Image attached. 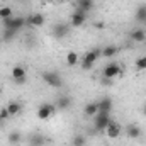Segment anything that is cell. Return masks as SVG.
Wrapping results in <instances>:
<instances>
[{
	"instance_id": "obj_1",
	"label": "cell",
	"mask_w": 146,
	"mask_h": 146,
	"mask_svg": "<svg viewBox=\"0 0 146 146\" xmlns=\"http://www.w3.org/2000/svg\"><path fill=\"white\" fill-rule=\"evenodd\" d=\"M100 56H102V53H100V48H95V49H90V51H87L85 53V56L80 60V63H82V68L83 70H90L95 63H97V60H100Z\"/></svg>"
},
{
	"instance_id": "obj_2",
	"label": "cell",
	"mask_w": 146,
	"mask_h": 146,
	"mask_svg": "<svg viewBox=\"0 0 146 146\" xmlns=\"http://www.w3.org/2000/svg\"><path fill=\"white\" fill-rule=\"evenodd\" d=\"M2 24H3V29L19 31V29H22L27 22H26V17H9V19H2Z\"/></svg>"
},
{
	"instance_id": "obj_3",
	"label": "cell",
	"mask_w": 146,
	"mask_h": 146,
	"mask_svg": "<svg viewBox=\"0 0 146 146\" xmlns=\"http://www.w3.org/2000/svg\"><path fill=\"white\" fill-rule=\"evenodd\" d=\"M110 121V112H97V115L94 117V127L97 131H106Z\"/></svg>"
},
{
	"instance_id": "obj_4",
	"label": "cell",
	"mask_w": 146,
	"mask_h": 146,
	"mask_svg": "<svg viewBox=\"0 0 146 146\" xmlns=\"http://www.w3.org/2000/svg\"><path fill=\"white\" fill-rule=\"evenodd\" d=\"M42 80L49 87H53V88H58V87L63 85V78L60 76V73H56V72H44L42 73Z\"/></svg>"
},
{
	"instance_id": "obj_5",
	"label": "cell",
	"mask_w": 146,
	"mask_h": 146,
	"mask_svg": "<svg viewBox=\"0 0 146 146\" xmlns=\"http://www.w3.org/2000/svg\"><path fill=\"white\" fill-rule=\"evenodd\" d=\"M54 112H56V106H54V104H42V106H39L36 115H37V119L46 121V119L53 117V114H54Z\"/></svg>"
},
{
	"instance_id": "obj_6",
	"label": "cell",
	"mask_w": 146,
	"mask_h": 146,
	"mask_svg": "<svg viewBox=\"0 0 146 146\" xmlns=\"http://www.w3.org/2000/svg\"><path fill=\"white\" fill-rule=\"evenodd\" d=\"M122 75V70H121V66L117 65V63H109V65H106L104 66V70H102V76H106V78H110V80H114V78H117V76H121Z\"/></svg>"
},
{
	"instance_id": "obj_7",
	"label": "cell",
	"mask_w": 146,
	"mask_h": 146,
	"mask_svg": "<svg viewBox=\"0 0 146 146\" xmlns=\"http://www.w3.org/2000/svg\"><path fill=\"white\" fill-rule=\"evenodd\" d=\"M70 29H72V26H70V24L56 22V24L53 26V36L58 37V39H63V37H66L68 34H70Z\"/></svg>"
},
{
	"instance_id": "obj_8",
	"label": "cell",
	"mask_w": 146,
	"mask_h": 146,
	"mask_svg": "<svg viewBox=\"0 0 146 146\" xmlns=\"http://www.w3.org/2000/svg\"><path fill=\"white\" fill-rule=\"evenodd\" d=\"M12 78H14V82L17 83V85H22V83H26V76H27V72H26V68L24 66H21V65H15L14 68H12Z\"/></svg>"
},
{
	"instance_id": "obj_9",
	"label": "cell",
	"mask_w": 146,
	"mask_h": 146,
	"mask_svg": "<svg viewBox=\"0 0 146 146\" xmlns=\"http://www.w3.org/2000/svg\"><path fill=\"white\" fill-rule=\"evenodd\" d=\"M85 22H87V12L76 9V10L72 14V17H70V26H73V27H80V26H83Z\"/></svg>"
},
{
	"instance_id": "obj_10",
	"label": "cell",
	"mask_w": 146,
	"mask_h": 146,
	"mask_svg": "<svg viewBox=\"0 0 146 146\" xmlns=\"http://www.w3.org/2000/svg\"><path fill=\"white\" fill-rule=\"evenodd\" d=\"M121 131H122V126L119 122H115V121H110L109 126L106 127V134H107V138H110V139L119 138L121 136Z\"/></svg>"
},
{
	"instance_id": "obj_11",
	"label": "cell",
	"mask_w": 146,
	"mask_h": 146,
	"mask_svg": "<svg viewBox=\"0 0 146 146\" xmlns=\"http://www.w3.org/2000/svg\"><path fill=\"white\" fill-rule=\"evenodd\" d=\"M26 22H27L29 26H33V27H41V26L44 24V15L39 14V12L31 14L29 17H26Z\"/></svg>"
},
{
	"instance_id": "obj_12",
	"label": "cell",
	"mask_w": 146,
	"mask_h": 146,
	"mask_svg": "<svg viewBox=\"0 0 146 146\" xmlns=\"http://www.w3.org/2000/svg\"><path fill=\"white\" fill-rule=\"evenodd\" d=\"M56 110H66L70 109V106H72V97H68V95H61V97H58V100H56Z\"/></svg>"
},
{
	"instance_id": "obj_13",
	"label": "cell",
	"mask_w": 146,
	"mask_h": 146,
	"mask_svg": "<svg viewBox=\"0 0 146 146\" xmlns=\"http://www.w3.org/2000/svg\"><path fill=\"white\" fill-rule=\"evenodd\" d=\"M126 134H127V138H131V139H138V138H141V127L136 126V124H129V126L126 127Z\"/></svg>"
},
{
	"instance_id": "obj_14",
	"label": "cell",
	"mask_w": 146,
	"mask_h": 146,
	"mask_svg": "<svg viewBox=\"0 0 146 146\" xmlns=\"http://www.w3.org/2000/svg\"><path fill=\"white\" fill-rule=\"evenodd\" d=\"M97 107H99V112H110L112 107H114V104H112V100L109 97H104V99H100L97 102Z\"/></svg>"
},
{
	"instance_id": "obj_15",
	"label": "cell",
	"mask_w": 146,
	"mask_h": 146,
	"mask_svg": "<svg viewBox=\"0 0 146 146\" xmlns=\"http://www.w3.org/2000/svg\"><path fill=\"white\" fill-rule=\"evenodd\" d=\"M131 39L134 42H145L146 41V31L145 29H133L131 31Z\"/></svg>"
},
{
	"instance_id": "obj_16",
	"label": "cell",
	"mask_w": 146,
	"mask_h": 146,
	"mask_svg": "<svg viewBox=\"0 0 146 146\" xmlns=\"http://www.w3.org/2000/svg\"><path fill=\"white\" fill-rule=\"evenodd\" d=\"M97 112H99L97 102H88V104L85 106V109H83L85 117H95V115H97Z\"/></svg>"
},
{
	"instance_id": "obj_17",
	"label": "cell",
	"mask_w": 146,
	"mask_h": 146,
	"mask_svg": "<svg viewBox=\"0 0 146 146\" xmlns=\"http://www.w3.org/2000/svg\"><path fill=\"white\" fill-rule=\"evenodd\" d=\"M75 7L80 9V10H83V12H90L94 9V0H76Z\"/></svg>"
},
{
	"instance_id": "obj_18",
	"label": "cell",
	"mask_w": 146,
	"mask_h": 146,
	"mask_svg": "<svg viewBox=\"0 0 146 146\" xmlns=\"http://www.w3.org/2000/svg\"><path fill=\"white\" fill-rule=\"evenodd\" d=\"M7 110H9V114H10V115H19V114H21V110H22V106H21L17 100H12V102H9V104H7Z\"/></svg>"
},
{
	"instance_id": "obj_19",
	"label": "cell",
	"mask_w": 146,
	"mask_h": 146,
	"mask_svg": "<svg viewBox=\"0 0 146 146\" xmlns=\"http://www.w3.org/2000/svg\"><path fill=\"white\" fill-rule=\"evenodd\" d=\"M100 53H102L104 58H114V56L117 54V48H115V46H104V48L100 49Z\"/></svg>"
},
{
	"instance_id": "obj_20",
	"label": "cell",
	"mask_w": 146,
	"mask_h": 146,
	"mask_svg": "<svg viewBox=\"0 0 146 146\" xmlns=\"http://www.w3.org/2000/svg\"><path fill=\"white\" fill-rule=\"evenodd\" d=\"M21 139H22V134L19 133V131H12L10 134H9V138H7V141H9V145L15 146L21 143Z\"/></svg>"
},
{
	"instance_id": "obj_21",
	"label": "cell",
	"mask_w": 146,
	"mask_h": 146,
	"mask_svg": "<svg viewBox=\"0 0 146 146\" xmlns=\"http://www.w3.org/2000/svg\"><path fill=\"white\" fill-rule=\"evenodd\" d=\"M80 63V56L75 53V51H70L68 54H66V65L68 66H75V65H78Z\"/></svg>"
},
{
	"instance_id": "obj_22",
	"label": "cell",
	"mask_w": 146,
	"mask_h": 146,
	"mask_svg": "<svg viewBox=\"0 0 146 146\" xmlns=\"http://www.w3.org/2000/svg\"><path fill=\"white\" fill-rule=\"evenodd\" d=\"M136 21H139V22H146V3L143 5H139L138 9H136Z\"/></svg>"
},
{
	"instance_id": "obj_23",
	"label": "cell",
	"mask_w": 146,
	"mask_h": 146,
	"mask_svg": "<svg viewBox=\"0 0 146 146\" xmlns=\"http://www.w3.org/2000/svg\"><path fill=\"white\" fill-rule=\"evenodd\" d=\"M87 143V138L83 134H75L72 138V146H85Z\"/></svg>"
},
{
	"instance_id": "obj_24",
	"label": "cell",
	"mask_w": 146,
	"mask_h": 146,
	"mask_svg": "<svg viewBox=\"0 0 146 146\" xmlns=\"http://www.w3.org/2000/svg\"><path fill=\"white\" fill-rule=\"evenodd\" d=\"M17 34V31H14V29H3V34H2V39L5 41V42H9V41H12L14 37Z\"/></svg>"
},
{
	"instance_id": "obj_25",
	"label": "cell",
	"mask_w": 146,
	"mask_h": 146,
	"mask_svg": "<svg viewBox=\"0 0 146 146\" xmlns=\"http://www.w3.org/2000/svg\"><path fill=\"white\" fill-rule=\"evenodd\" d=\"M9 17H12V9L7 5L0 7V19H9Z\"/></svg>"
},
{
	"instance_id": "obj_26",
	"label": "cell",
	"mask_w": 146,
	"mask_h": 146,
	"mask_svg": "<svg viewBox=\"0 0 146 146\" xmlns=\"http://www.w3.org/2000/svg\"><path fill=\"white\" fill-rule=\"evenodd\" d=\"M44 141H46V138H44V136L36 134V136H33V138H31V146H41Z\"/></svg>"
},
{
	"instance_id": "obj_27",
	"label": "cell",
	"mask_w": 146,
	"mask_h": 146,
	"mask_svg": "<svg viewBox=\"0 0 146 146\" xmlns=\"http://www.w3.org/2000/svg\"><path fill=\"white\" fill-rule=\"evenodd\" d=\"M136 68L141 70V72H145L146 70V56H139V58L136 60Z\"/></svg>"
},
{
	"instance_id": "obj_28",
	"label": "cell",
	"mask_w": 146,
	"mask_h": 146,
	"mask_svg": "<svg viewBox=\"0 0 146 146\" xmlns=\"http://www.w3.org/2000/svg\"><path fill=\"white\" fill-rule=\"evenodd\" d=\"M9 117H10L9 110H7V107H3V109L0 110V121H5V119H9Z\"/></svg>"
},
{
	"instance_id": "obj_29",
	"label": "cell",
	"mask_w": 146,
	"mask_h": 146,
	"mask_svg": "<svg viewBox=\"0 0 146 146\" xmlns=\"http://www.w3.org/2000/svg\"><path fill=\"white\" fill-rule=\"evenodd\" d=\"M104 85H112L114 83V80H110V78H106V76H102V80H100Z\"/></svg>"
},
{
	"instance_id": "obj_30",
	"label": "cell",
	"mask_w": 146,
	"mask_h": 146,
	"mask_svg": "<svg viewBox=\"0 0 146 146\" xmlns=\"http://www.w3.org/2000/svg\"><path fill=\"white\" fill-rule=\"evenodd\" d=\"M143 114H145V115H146V104H145V106H143Z\"/></svg>"
},
{
	"instance_id": "obj_31",
	"label": "cell",
	"mask_w": 146,
	"mask_h": 146,
	"mask_svg": "<svg viewBox=\"0 0 146 146\" xmlns=\"http://www.w3.org/2000/svg\"><path fill=\"white\" fill-rule=\"evenodd\" d=\"M2 41H3V39H2V36H0V42H2Z\"/></svg>"
},
{
	"instance_id": "obj_32",
	"label": "cell",
	"mask_w": 146,
	"mask_h": 146,
	"mask_svg": "<svg viewBox=\"0 0 146 146\" xmlns=\"http://www.w3.org/2000/svg\"><path fill=\"white\" fill-rule=\"evenodd\" d=\"M2 2H5V0H2Z\"/></svg>"
}]
</instances>
